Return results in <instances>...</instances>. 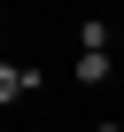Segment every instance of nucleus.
Masks as SVG:
<instances>
[{
	"label": "nucleus",
	"mask_w": 124,
	"mask_h": 132,
	"mask_svg": "<svg viewBox=\"0 0 124 132\" xmlns=\"http://www.w3.org/2000/svg\"><path fill=\"white\" fill-rule=\"evenodd\" d=\"M116 47H124V23H116Z\"/></svg>",
	"instance_id": "4"
},
{
	"label": "nucleus",
	"mask_w": 124,
	"mask_h": 132,
	"mask_svg": "<svg viewBox=\"0 0 124 132\" xmlns=\"http://www.w3.org/2000/svg\"><path fill=\"white\" fill-rule=\"evenodd\" d=\"M109 78H116L109 54H78V86H109Z\"/></svg>",
	"instance_id": "2"
},
{
	"label": "nucleus",
	"mask_w": 124,
	"mask_h": 132,
	"mask_svg": "<svg viewBox=\"0 0 124 132\" xmlns=\"http://www.w3.org/2000/svg\"><path fill=\"white\" fill-rule=\"evenodd\" d=\"M101 132H124V124H116V117H109V124H101Z\"/></svg>",
	"instance_id": "3"
},
{
	"label": "nucleus",
	"mask_w": 124,
	"mask_h": 132,
	"mask_svg": "<svg viewBox=\"0 0 124 132\" xmlns=\"http://www.w3.org/2000/svg\"><path fill=\"white\" fill-rule=\"evenodd\" d=\"M31 86H39V70H23V62H0V101H8V109H16Z\"/></svg>",
	"instance_id": "1"
}]
</instances>
